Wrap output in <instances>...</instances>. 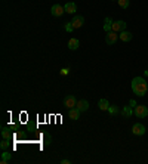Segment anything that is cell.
I'll return each mask as SVG.
<instances>
[{
  "mask_svg": "<svg viewBox=\"0 0 148 164\" xmlns=\"http://www.w3.org/2000/svg\"><path fill=\"white\" fill-rule=\"evenodd\" d=\"M132 92L136 95V96H145L148 90V83L144 77H135L132 80Z\"/></svg>",
  "mask_w": 148,
  "mask_h": 164,
  "instance_id": "obj_1",
  "label": "cell"
},
{
  "mask_svg": "<svg viewBox=\"0 0 148 164\" xmlns=\"http://www.w3.org/2000/svg\"><path fill=\"white\" fill-rule=\"evenodd\" d=\"M133 114L136 115V117H139V118H145L148 115V107H145V105H136V107L133 108Z\"/></svg>",
  "mask_w": 148,
  "mask_h": 164,
  "instance_id": "obj_2",
  "label": "cell"
},
{
  "mask_svg": "<svg viewBox=\"0 0 148 164\" xmlns=\"http://www.w3.org/2000/svg\"><path fill=\"white\" fill-rule=\"evenodd\" d=\"M76 104H77V99H76V96L74 95H68L65 99H64V107L67 108V109H71V108L76 107Z\"/></svg>",
  "mask_w": 148,
  "mask_h": 164,
  "instance_id": "obj_3",
  "label": "cell"
},
{
  "mask_svg": "<svg viewBox=\"0 0 148 164\" xmlns=\"http://www.w3.org/2000/svg\"><path fill=\"white\" fill-rule=\"evenodd\" d=\"M132 133L133 135H136V136H142V135H145V126L141 123H136L133 124V127H132Z\"/></svg>",
  "mask_w": 148,
  "mask_h": 164,
  "instance_id": "obj_4",
  "label": "cell"
},
{
  "mask_svg": "<svg viewBox=\"0 0 148 164\" xmlns=\"http://www.w3.org/2000/svg\"><path fill=\"white\" fill-rule=\"evenodd\" d=\"M50 12H52V15H53V17H62V15H64V12H65V8L56 3V5H53V6H52Z\"/></svg>",
  "mask_w": 148,
  "mask_h": 164,
  "instance_id": "obj_5",
  "label": "cell"
},
{
  "mask_svg": "<svg viewBox=\"0 0 148 164\" xmlns=\"http://www.w3.org/2000/svg\"><path fill=\"white\" fill-rule=\"evenodd\" d=\"M126 27H127V24H126L124 21H114V22H113V31L122 33V31L126 30Z\"/></svg>",
  "mask_w": 148,
  "mask_h": 164,
  "instance_id": "obj_6",
  "label": "cell"
},
{
  "mask_svg": "<svg viewBox=\"0 0 148 164\" xmlns=\"http://www.w3.org/2000/svg\"><path fill=\"white\" fill-rule=\"evenodd\" d=\"M117 39H119L117 33H115V31H110V33H107V36H105V43H107V44H114L115 41H117Z\"/></svg>",
  "mask_w": 148,
  "mask_h": 164,
  "instance_id": "obj_7",
  "label": "cell"
},
{
  "mask_svg": "<svg viewBox=\"0 0 148 164\" xmlns=\"http://www.w3.org/2000/svg\"><path fill=\"white\" fill-rule=\"evenodd\" d=\"M71 24H73L74 30H76V28H80V27L84 24V18H83L82 15H80V17H79V15H76V17L71 19Z\"/></svg>",
  "mask_w": 148,
  "mask_h": 164,
  "instance_id": "obj_8",
  "label": "cell"
},
{
  "mask_svg": "<svg viewBox=\"0 0 148 164\" xmlns=\"http://www.w3.org/2000/svg\"><path fill=\"white\" fill-rule=\"evenodd\" d=\"M76 107L80 109V113H84V111H88V109H89V102H88V101H84V99H80V101H77Z\"/></svg>",
  "mask_w": 148,
  "mask_h": 164,
  "instance_id": "obj_9",
  "label": "cell"
},
{
  "mask_svg": "<svg viewBox=\"0 0 148 164\" xmlns=\"http://www.w3.org/2000/svg\"><path fill=\"white\" fill-rule=\"evenodd\" d=\"M68 117H70L71 120H79V118H80V109L77 107L68 109Z\"/></svg>",
  "mask_w": 148,
  "mask_h": 164,
  "instance_id": "obj_10",
  "label": "cell"
},
{
  "mask_svg": "<svg viewBox=\"0 0 148 164\" xmlns=\"http://www.w3.org/2000/svg\"><path fill=\"white\" fill-rule=\"evenodd\" d=\"M104 22H105V24H104V31H105V33H110V31H113V22H114V21H113V19H111L110 17H107Z\"/></svg>",
  "mask_w": 148,
  "mask_h": 164,
  "instance_id": "obj_11",
  "label": "cell"
},
{
  "mask_svg": "<svg viewBox=\"0 0 148 164\" xmlns=\"http://www.w3.org/2000/svg\"><path fill=\"white\" fill-rule=\"evenodd\" d=\"M79 46H80V40H79V39L73 37V39H70V40H68V48H70L71 50L79 49Z\"/></svg>",
  "mask_w": 148,
  "mask_h": 164,
  "instance_id": "obj_12",
  "label": "cell"
},
{
  "mask_svg": "<svg viewBox=\"0 0 148 164\" xmlns=\"http://www.w3.org/2000/svg\"><path fill=\"white\" fill-rule=\"evenodd\" d=\"M64 8H65V12H67V13H71V15L77 12V6H76V3H73V2L67 3V5L64 6Z\"/></svg>",
  "mask_w": 148,
  "mask_h": 164,
  "instance_id": "obj_13",
  "label": "cell"
},
{
  "mask_svg": "<svg viewBox=\"0 0 148 164\" xmlns=\"http://www.w3.org/2000/svg\"><path fill=\"white\" fill-rule=\"evenodd\" d=\"M119 39H120L122 41H130L132 40V33H129V31H126V30H124V31L120 33Z\"/></svg>",
  "mask_w": 148,
  "mask_h": 164,
  "instance_id": "obj_14",
  "label": "cell"
},
{
  "mask_svg": "<svg viewBox=\"0 0 148 164\" xmlns=\"http://www.w3.org/2000/svg\"><path fill=\"white\" fill-rule=\"evenodd\" d=\"M98 107H99V109H102V111H108V108H110V102H108L107 99H99Z\"/></svg>",
  "mask_w": 148,
  "mask_h": 164,
  "instance_id": "obj_15",
  "label": "cell"
},
{
  "mask_svg": "<svg viewBox=\"0 0 148 164\" xmlns=\"http://www.w3.org/2000/svg\"><path fill=\"white\" fill-rule=\"evenodd\" d=\"M132 114H133V109H132V107H127V105H126V107L122 109V115H123L124 118H129Z\"/></svg>",
  "mask_w": 148,
  "mask_h": 164,
  "instance_id": "obj_16",
  "label": "cell"
},
{
  "mask_svg": "<svg viewBox=\"0 0 148 164\" xmlns=\"http://www.w3.org/2000/svg\"><path fill=\"white\" fill-rule=\"evenodd\" d=\"M10 154H9L8 151H3L2 152V160H0V163L2 164H6V163H9V160H10Z\"/></svg>",
  "mask_w": 148,
  "mask_h": 164,
  "instance_id": "obj_17",
  "label": "cell"
},
{
  "mask_svg": "<svg viewBox=\"0 0 148 164\" xmlns=\"http://www.w3.org/2000/svg\"><path fill=\"white\" fill-rule=\"evenodd\" d=\"M2 136H3V139H10V130H9L8 127L2 129Z\"/></svg>",
  "mask_w": 148,
  "mask_h": 164,
  "instance_id": "obj_18",
  "label": "cell"
},
{
  "mask_svg": "<svg viewBox=\"0 0 148 164\" xmlns=\"http://www.w3.org/2000/svg\"><path fill=\"white\" fill-rule=\"evenodd\" d=\"M117 3H119V6H120L122 9H127L130 2H129V0H117Z\"/></svg>",
  "mask_w": 148,
  "mask_h": 164,
  "instance_id": "obj_19",
  "label": "cell"
},
{
  "mask_svg": "<svg viewBox=\"0 0 148 164\" xmlns=\"http://www.w3.org/2000/svg\"><path fill=\"white\" fill-rule=\"evenodd\" d=\"M41 136H43V139H45V145H49L50 142H52V138H50V135L48 133V132H45Z\"/></svg>",
  "mask_w": 148,
  "mask_h": 164,
  "instance_id": "obj_20",
  "label": "cell"
},
{
  "mask_svg": "<svg viewBox=\"0 0 148 164\" xmlns=\"http://www.w3.org/2000/svg\"><path fill=\"white\" fill-rule=\"evenodd\" d=\"M108 113L111 115H115L117 113H119V108L115 107V105H110V108H108Z\"/></svg>",
  "mask_w": 148,
  "mask_h": 164,
  "instance_id": "obj_21",
  "label": "cell"
},
{
  "mask_svg": "<svg viewBox=\"0 0 148 164\" xmlns=\"http://www.w3.org/2000/svg\"><path fill=\"white\" fill-rule=\"evenodd\" d=\"M8 147H9V139H3L2 143H0V148L5 151V149H8Z\"/></svg>",
  "mask_w": 148,
  "mask_h": 164,
  "instance_id": "obj_22",
  "label": "cell"
},
{
  "mask_svg": "<svg viewBox=\"0 0 148 164\" xmlns=\"http://www.w3.org/2000/svg\"><path fill=\"white\" fill-rule=\"evenodd\" d=\"M64 28H65V31H68V33H71L74 30V27L71 22H65V25H64Z\"/></svg>",
  "mask_w": 148,
  "mask_h": 164,
  "instance_id": "obj_23",
  "label": "cell"
},
{
  "mask_svg": "<svg viewBox=\"0 0 148 164\" xmlns=\"http://www.w3.org/2000/svg\"><path fill=\"white\" fill-rule=\"evenodd\" d=\"M68 73H70V70H68V68H62V70H61V75H67Z\"/></svg>",
  "mask_w": 148,
  "mask_h": 164,
  "instance_id": "obj_24",
  "label": "cell"
},
{
  "mask_svg": "<svg viewBox=\"0 0 148 164\" xmlns=\"http://www.w3.org/2000/svg\"><path fill=\"white\" fill-rule=\"evenodd\" d=\"M129 105H130L132 108H135V107H136V102H135V101H133V99H132L130 102H129Z\"/></svg>",
  "mask_w": 148,
  "mask_h": 164,
  "instance_id": "obj_25",
  "label": "cell"
},
{
  "mask_svg": "<svg viewBox=\"0 0 148 164\" xmlns=\"http://www.w3.org/2000/svg\"><path fill=\"white\" fill-rule=\"evenodd\" d=\"M61 164H70V160H61Z\"/></svg>",
  "mask_w": 148,
  "mask_h": 164,
  "instance_id": "obj_26",
  "label": "cell"
},
{
  "mask_svg": "<svg viewBox=\"0 0 148 164\" xmlns=\"http://www.w3.org/2000/svg\"><path fill=\"white\" fill-rule=\"evenodd\" d=\"M144 74H145V77H148V70H147V71H145V73H144Z\"/></svg>",
  "mask_w": 148,
  "mask_h": 164,
  "instance_id": "obj_27",
  "label": "cell"
},
{
  "mask_svg": "<svg viewBox=\"0 0 148 164\" xmlns=\"http://www.w3.org/2000/svg\"><path fill=\"white\" fill-rule=\"evenodd\" d=\"M115 2H117V0H115Z\"/></svg>",
  "mask_w": 148,
  "mask_h": 164,
  "instance_id": "obj_28",
  "label": "cell"
}]
</instances>
